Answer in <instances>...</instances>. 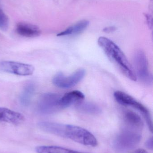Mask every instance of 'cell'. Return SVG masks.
<instances>
[{"instance_id": "obj_15", "label": "cell", "mask_w": 153, "mask_h": 153, "mask_svg": "<svg viewBox=\"0 0 153 153\" xmlns=\"http://www.w3.org/2000/svg\"><path fill=\"white\" fill-rule=\"evenodd\" d=\"M76 108L80 112L90 115H97L101 112V109L98 105L83 101L76 104Z\"/></svg>"}, {"instance_id": "obj_14", "label": "cell", "mask_w": 153, "mask_h": 153, "mask_svg": "<svg viewBox=\"0 0 153 153\" xmlns=\"http://www.w3.org/2000/svg\"><path fill=\"white\" fill-rule=\"evenodd\" d=\"M89 25V22L82 20L76 24L67 28L66 29L57 34V36L78 35L84 31Z\"/></svg>"}, {"instance_id": "obj_13", "label": "cell", "mask_w": 153, "mask_h": 153, "mask_svg": "<svg viewBox=\"0 0 153 153\" xmlns=\"http://www.w3.org/2000/svg\"><path fill=\"white\" fill-rule=\"evenodd\" d=\"M36 90L35 84L31 82L27 83L20 96V102L23 106H28Z\"/></svg>"}, {"instance_id": "obj_9", "label": "cell", "mask_w": 153, "mask_h": 153, "mask_svg": "<svg viewBox=\"0 0 153 153\" xmlns=\"http://www.w3.org/2000/svg\"><path fill=\"white\" fill-rule=\"evenodd\" d=\"M123 120L127 129L139 132L143 128L144 123L142 118L132 111H125L123 113Z\"/></svg>"}, {"instance_id": "obj_6", "label": "cell", "mask_w": 153, "mask_h": 153, "mask_svg": "<svg viewBox=\"0 0 153 153\" xmlns=\"http://www.w3.org/2000/svg\"><path fill=\"white\" fill-rule=\"evenodd\" d=\"M61 95L54 93L44 94L40 96L37 109L40 114H54L63 109L60 104Z\"/></svg>"}, {"instance_id": "obj_1", "label": "cell", "mask_w": 153, "mask_h": 153, "mask_svg": "<svg viewBox=\"0 0 153 153\" xmlns=\"http://www.w3.org/2000/svg\"><path fill=\"white\" fill-rule=\"evenodd\" d=\"M38 126L43 131L70 139L86 146L95 147L98 145V141L94 136L81 127L49 121L39 122Z\"/></svg>"}, {"instance_id": "obj_10", "label": "cell", "mask_w": 153, "mask_h": 153, "mask_svg": "<svg viewBox=\"0 0 153 153\" xmlns=\"http://www.w3.org/2000/svg\"><path fill=\"white\" fill-rule=\"evenodd\" d=\"M25 117L21 113L4 108H0V121L18 125L24 121Z\"/></svg>"}, {"instance_id": "obj_19", "label": "cell", "mask_w": 153, "mask_h": 153, "mask_svg": "<svg viewBox=\"0 0 153 153\" xmlns=\"http://www.w3.org/2000/svg\"><path fill=\"white\" fill-rule=\"evenodd\" d=\"M116 30V28L114 26H110V27H107L104 28L103 29V31L105 33H111L114 32Z\"/></svg>"}, {"instance_id": "obj_3", "label": "cell", "mask_w": 153, "mask_h": 153, "mask_svg": "<svg viewBox=\"0 0 153 153\" xmlns=\"http://www.w3.org/2000/svg\"><path fill=\"white\" fill-rule=\"evenodd\" d=\"M135 74L137 79L146 85H150L153 82V76L149 69L148 60L145 53L142 50H137L133 57Z\"/></svg>"}, {"instance_id": "obj_7", "label": "cell", "mask_w": 153, "mask_h": 153, "mask_svg": "<svg viewBox=\"0 0 153 153\" xmlns=\"http://www.w3.org/2000/svg\"><path fill=\"white\" fill-rule=\"evenodd\" d=\"M85 71L79 69L69 76H66L62 73L57 74L53 77V83L57 87L67 89L73 87L81 82L84 77Z\"/></svg>"}, {"instance_id": "obj_20", "label": "cell", "mask_w": 153, "mask_h": 153, "mask_svg": "<svg viewBox=\"0 0 153 153\" xmlns=\"http://www.w3.org/2000/svg\"><path fill=\"white\" fill-rule=\"evenodd\" d=\"M131 153H149L147 152L144 149H137V150H135V151H133Z\"/></svg>"}, {"instance_id": "obj_11", "label": "cell", "mask_w": 153, "mask_h": 153, "mask_svg": "<svg viewBox=\"0 0 153 153\" xmlns=\"http://www.w3.org/2000/svg\"><path fill=\"white\" fill-rule=\"evenodd\" d=\"M16 31L20 36L27 38L37 37L41 34V30L37 26L25 22L17 23Z\"/></svg>"}, {"instance_id": "obj_17", "label": "cell", "mask_w": 153, "mask_h": 153, "mask_svg": "<svg viewBox=\"0 0 153 153\" xmlns=\"http://www.w3.org/2000/svg\"><path fill=\"white\" fill-rule=\"evenodd\" d=\"M9 26V19L7 15L0 8V29L3 31H6Z\"/></svg>"}, {"instance_id": "obj_16", "label": "cell", "mask_w": 153, "mask_h": 153, "mask_svg": "<svg viewBox=\"0 0 153 153\" xmlns=\"http://www.w3.org/2000/svg\"><path fill=\"white\" fill-rule=\"evenodd\" d=\"M36 151L37 153H84L53 146H39L36 147Z\"/></svg>"}, {"instance_id": "obj_5", "label": "cell", "mask_w": 153, "mask_h": 153, "mask_svg": "<svg viewBox=\"0 0 153 153\" xmlns=\"http://www.w3.org/2000/svg\"><path fill=\"white\" fill-rule=\"evenodd\" d=\"M141 139L142 135L139 132L125 128L115 138L114 146L122 152L132 150L139 144Z\"/></svg>"}, {"instance_id": "obj_18", "label": "cell", "mask_w": 153, "mask_h": 153, "mask_svg": "<svg viewBox=\"0 0 153 153\" xmlns=\"http://www.w3.org/2000/svg\"><path fill=\"white\" fill-rule=\"evenodd\" d=\"M146 147L149 150H153V137H150L145 143Z\"/></svg>"}, {"instance_id": "obj_8", "label": "cell", "mask_w": 153, "mask_h": 153, "mask_svg": "<svg viewBox=\"0 0 153 153\" xmlns=\"http://www.w3.org/2000/svg\"><path fill=\"white\" fill-rule=\"evenodd\" d=\"M0 71L19 76L32 75L35 71L33 65L12 61L0 62Z\"/></svg>"}, {"instance_id": "obj_4", "label": "cell", "mask_w": 153, "mask_h": 153, "mask_svg": "<svg viewBox=\"0 0 153 153\" xmlns=\"http://www.w3.org/2000/svg\"><path fill=\"white\" fill-rule=\"evenodd\" d=\"M114 97L117 102L121 105L129 106L135 108L143 116L151 132L153 131V123L150 111L148 109L134 98L124 92L117 91L114 93Z\"/></svg>"}, {"instance_id": "obj_12", "label": "cell", "mask_w": 153, "mask_h": 153, "mask_svg": "<svg viewBox=\"0 0 153 153\" xmlns=\"http://www.w3.org/2000/svg\"><path fill=\"white\" fill-rule=\"evenodd\" d=\"M84 98V94L82 92L73 91L61 96L60 104L62 108H65L74 104L76 105L83 101Z\"/></svg>"}, {"instance_id": "obj_2", "label": "cell", "mask_w": 153, "mask_h": 153, "mask_svg": "<svg viewBox=\"0 0 153 153\" xmlns=\"http://www.w3.org/2000/svg\"><path fill=\"white\" fill-rule=\"evenodd\" d=\"M98 44L111 62L119 69L126 77L136 81L134 69L123 51L112 40L105 37H100Z\"/></svg>"}]
</instances>
